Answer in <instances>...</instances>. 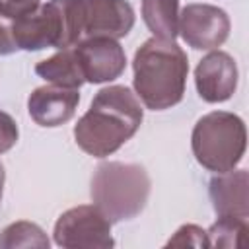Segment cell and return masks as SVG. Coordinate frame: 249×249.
<instances>
[{
  "mask_svg": "<svg viewBox=\"0 0 249 249\" xmlns=\"http://www.w3.org/2000/svg\"><path fill=\"white\" fill-rule=\"evenodd\" d=\"M144 109L136 93L126 86H107L99 89L89 109L74 126L76 144L93 158L115 154L140 128Z\"/></svg>",
  "mask_w": 249,
  "mask_h": 249,
  "instance_id": "1",
  "label": "cell"
},
{
  "mask_svg": "<svg viewBox=\"0 0 249 249\" xmlns=\"http://www.w3.org/2000/svg\"><path fill=\"white\" fill-rule=\"evenodd\" d=\"M134 89L136 97L152 111H165L185 95L189 60L175 41L152 37L134 53Z\"/></svg>",
  "mask_w": 249,
  "mask_h": 249,
  "instance_id": "2",
  "label": "cell"
},
{
  "mask_svg": "<svg viewBox=\"0 0 249 249\" xmlns=\"http://www.w3.org/2000/svg\"><path fill=\"white\" fill-rule=\"evenodd\" d=\"M150 189L152 181L142 165L103 161L93 171L89 195L113 224L136 218L148 202Z\"/></svg>",
  "mask_w": 249,
  "mask_h": 249,
  "instance_id": "3",
  "label": "cell"
},
{
  "mask_svg": "<svg viewBox=\"0 0 249 249\" xmlns=\"http://www.w3.org/2000/svg\"><path fill=\"white\" fill-rule=\"evenodd\" d=\"M195 160L212 173H224L241 161L247 148V130L239 115L212 111L202 115L191 134Z\"/></svg>",
  "mask_w": 249,
  "mask_h": 249,
  "instance_id": "4",
  "label": "cell"
},
{
  "mask_svg": "<svg viewBox=\"0 0 249 249\" xmlns=\"http://www.w3.org/2000/svg\"><path fill=\"white\" fill-rule=\"evenodd\" d=\"M53 235L54 243L66 249H107L115 245L111 220L95 204H80L62 212Z\"/></svg>",
  "mask_w": 249,
  "mask_h": 249,
  "instance_id": "5",
  "label": "cell"
},
{
  "mask_svg": "<svg viewBox=\"0 0 249 249\" xmlns=\"http://www.w3.org/2000/svg\"><path fill=\"white\" fill-rule=\"evenodd\" d=\"M230 16L214 4H187L179 14V35L196 51H214L230 35Z\"/></svg>",
  "mask_w": 249,
  "mask_h": 249,
  "instance_id": "6",
  "label": "cell"
},
{
  "mask_svg": "<svg viewBox=\"0 0 249 249\" xmlns=\"http://www.w3.org/2000/svg\"><path fill=\"white\" fill-rule=\"evenodd\" d=\"M84 80L89 84H105L117 80L126 68L124 49L111 37H89L74 45Z\"/></svg>",
  "mask_w": 249,
  "mask_h": 249,
  "instance_id": "7",
  "label": "cell"
},
{
  "mask_svg": "<svg viewBox=\"0 0 249 249\" xmlns=\"http://www.w3.org/2000/svg\"><path fill=\"white\" fill-rule=\"evenodd\" d=\"M82 39H121L134 27V10L126 0H80Z\"/></svg>",
  "mask_w": 249,
  "mask_h": 249,
  "instance_id": "8",
  "label": "cell"
},
{
  "mask_svg": "<svg viewBox=\"0 0 249 249\" xmlns=\"http://www.w3.org/2000/svg\"><path fill=\"white\" fill-rule=\"evenodd\" d=\"M195 84L200 99L206 103H222L235 93L237 64L231 54L212 51L202 56L195 68Z\"/></svg>",
  "mask_w": 249,
  "mask_h": 249,
  "instance_id": "9",
  "label": "cell"
},
{
  "mask_svg": "<svg viewBox=\"0 0 249 249\" xmlns=\"http://www.w3.org/2000/svg\"><path fill=\"white\" fill-rule=\"evenodd\" d=\"M80 103V91L76 88H62L47 84L35 88L27 99V111L39 126H60L68 123Z\"/></svg>",
  "mask_w": 249,
  "mask_h": 249,
  "instance_id": "10",
  "label": "cell"
},
{
  "mask_svg": "<svg viewBox=\"0 0 249 249\" xmlns=\"http://www.w3.org/2000/svg\"><path fill=\"white\" fill-rule=\"evenodd\" d=\"M249 175L247 169H230L216 173L210 179V200L218 218H249V196H247Z\"/></svg>",
  "mask_w": 249,
  "mask_h": 249,
  "instance_id": "11",
  "label": "cell"
},
{
  "mask_svg": "<svg viewBox=\"0 0 249 249\" xmlns=\"http://www.w3.org/2000/svg\"><path fill=\"white\" fill-rule=\"evenodd\" d=\"M35 74L39 78L47 80L49 84L62 86V88H76V89H80V86L86 82L84 74L80 70L74 47L58 49V53H54L53 56L37 62L35 64Z\"/></svg>",
  "mask_w": 249,
  "mask_h": 249,
  "instance_id": "12",
  "label": "cell"
},
{
  "mask_svg": "<svg viewBox=\"0 0 249 249\" xmlns=\"http://www.w3.org/2000/svg\"><path fill=\"white\" fill-rule=\"evenodd\" d=\"M142 19L154 37L175 41L179 35V0H142Z\"/></svg>",
  "mask_w": 249,
  "mask_h": 249,
  "instance_id": "13",
  "label": "cell"
},
{
  "mask_svg": "<svg viewBox=\"0 0 249 249\" xmlns=\"http://www.w3.org/2000/svg\"><path fill=\"white\" fill-rule=\"evenodd\" d=\"M51 241L41 226L33 222H14L6 226L0 233V247L2 249H14V247H49Z\"/></svg>",
  "mask_w": 249,
  "mask_h": 249,
  "instance_id": "14",
  "label": "cell"
},
{
  "mask_svg": "<svg viewBox=\"0 0 249 249\" xmlns=\"http://www.w3.org/2000/svg\"><path fill=\"white\" fill-rule=\"evenodd\" d=\"M249 226L241 218H218L206 231L208 241L214 247H243V239Z\"/></svg>",
  "mask_w": 249,
  "mask_h": 249,
  "instance_id": "15",
  "label": "cell"
},
{
  "mask_svg": "<svg viewBox=\"0 0 249 249\" xmlns=\"http://www.w3.org/2000/svg\"><path fill=\"white\" fill-rule=\"evenodd\" d=\"M167 245H179V247H185V245H191V247H210V241H208V233L200 226L185 224V226H181L175 231V235L167 241Z\"/></svg>",
  "mask_w": 249,
  "mask_h": 249,
  "instance_id": "16",
  "label": "cell"
},
{
  "mask_svg": "<svg viewBox=\"0 0 249 249\" xmlns=\"http://www.w3.org/2000/svg\"><path fill=\"white\" fill-rule=\"evenodd\" d=\"M41 6V0H0V18L6 21H16Z\"/></svg>",
  "mask_w": 249,
  "mask_h": 249,
  "instance_id": "17",
  "label": "cell"
},
{
  "mask_svg": "<svg viewBox=\"0 0 249 249\" xmlns=\"http://www.w3.org/2000/svg\"><path fill=\"white\" fill-rule=\"evenodd\" d=\"M18 136H19V130L12 115L0 111V154L12 150L18 142Z\"/></svg>",
  "mask_w": 249,
  "mask_h": 249,
  "instance_id": "18",
  "label": "cell"
},
{
  "mask_svg": "<svg viewBox=\"0 0 249 249\" xmlns=\"http://www.w3.org/2000/svg\"><path fill=\"white\" fill-rule=\"evenodd\" d=\"M14 51H18L14 39H12V29H10V21L0 18V54H12Z\"/></svg>",
  "mask_w": 249,
  "mask_h": 249,
  "instance_id": "19",
  "label": "cell"
},
{
  "mask_svg": "<svg viewBox=\"0 0 249 249\" xmlns=\"http://www.w3.org/2000/svg\"><path fill=\"white\" fill-rule=\"evenodd\" d=\"M4 177H6L4 165H2V161H0V200H2V191H4Z\"/></svg>",
  "mask_w": 249,
  "mask_h": 249,
  "instance_id": "20",
  "label": "cell"
}]
</instances>
